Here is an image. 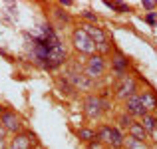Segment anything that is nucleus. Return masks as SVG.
I'll list each match as a JSON object with an SVG mask.
<instances>
[{
	"mask_svg": "<svg viewBox=\"0 0 157 149\" xmlns=\"http://www.w3.org/2000/svg\"><path fill=\"white\" fill-rule=\"evenodd\" d=\"M123 147H127V149H149L147 147V143H143V141H135V139H125V143H123Z\"/></svg>",
	"mask_w": 157,
	"mask_h": 149,
	"instance_id": "6ab92c4d",
	"label": "nucleus"
},
{
	"mask_svg": "<svg viewBox=\"0 0 157 149\" xmlns=\"http://www.w3.org/2000/svg\"><path fill=\"white\" fill-rule=\"evenodd\" d=\"M127 133H129L131 139H135V141H143V143H145L147 137H149V135L145 133V129L141 127V123H139V121H133V123H131V125L127 127Z\"/></svg>",
	"mask_w": 157,
	"mask_h": 149,
	"instance_id": "9b49d317",
	"label": "nucleus"
},
{
	"mask_svg": "<svg viewBox=\"0 0 157 149\" xmlns=\"http://www.w3.org/2000/svg\"><path fill=\"white\" fill-rule=\"evenodd\" d=\"M82 16H84V18H88V20H90L92 24H96V22H98V16L94 14L92 10H84V14H82Z\"/></svg>",
	"mask_w": 157,
	"mask_h": 149,
	"instance_id": "5701e85b",
	"label": "nucleus"
},
{
	"mask_svg": "<svg viewBox=\"0 0 157 149\" xmlns=\"http://www.w3.org/2000/svg\"><path fill=\"white\" fill-rule=\"evenodd\" d=\"M141 6L143 8H145V10H155V8H157V2H153V0H143V2H141Z\"/></svg>",
	"mask_w": 157,
	"mask_h": 149,
	"instance_id": "4be33fe9",
	"label": "nucleus"
},
{
	"mask_svg": "<svg viewBox=\"0 0 157 149\" xmlns=\"http://www.w3.org/2000/svg\"><path fill=\"white\" fill-rule=\"evenodd\" d=\"M72 44L80 54H86V56H94V54H96V44L92 42V38L84 32L82 26H78L76 30L72 32Z\"/></svg>",
	"mask_w": 157,
	"mask_h": 149,
	"instance_id": "f03ea898",
	"label": "nucleus"
},
{
	"mask_svg": "<svg viewBox=\"0 0 157 149\" xmlns=\"http://www.w3.org/2000/svg\"><path fill=\"white\" fill-rule=\"evenodd\" d=\"M123 143H125V137H123V133L117 129V127H111V135H109V143H107V145H111L113 149H121Z\"/></svg>",
	"mask_w": 157,
	"mask_h": 149,
	"instance_id": "2eb2a0df",
	"label": "nucleus"
},
{
	"mask_svg": "<svg viewBox=\"0 0 157 149\" xmlns=\"http://www.w3.org/2000/svg\"><path fill=\"white\" fill-rule=\"evenodd\" d=\"M135 94H139V86H137V80H135L133 76H123L121 80L117 82V86H115V97L121 99V101H125L127 97L135 96Z\"/></svg>",
	"mask_w": 157,
	"mask_h": 149,
	"instance_id": "20e7f679",
	"label": "nucleus"
},
{
	"mask_svg": "<svg viewBox=\"0 0 157 149\" xmlns=\"http://www.w3.org/2000/svg\"><path fill=\"white\" fill-rule=\"evenodd\" d=\"M123 107H125V113L131 115V117H145L149 111L145 109V105L141 103V99H139V94H135V96L127 97L125 101H123Z\"/></svg>",
	"mask_w": 157,
	"mask_h": 149,
	"instance_id": "6e6552de",
	"label": "nucleus"
},
{
	"mask_svg": "<svg viewBox=\"0 0 157 149\" xmlns=\"http://www.w3.org/2000/svg\"><path fill=\"white\" fill-rule=\"evenodd\" d=\"M66 80L72 84V88L80 90V92H90V90L94 88V82L90 80V78L84 76V72H78V70H68L66 72Z\"/></svg>",
	"mask_w": 157,
	"mask_h": 149,
	"instance_id": "0eeeda50",
	"label": "nucleus"
},
{
	"mask_svg": "<svg viewBox=\"0 0 157 149\" xmlns=\"http://www.w3.org/2000/svg\"><path fill=\"white\" fill-rule=\"evenodd\" d=\"M105 6H109L111 10H117V12H129V6L121 2H105Z\"/></svg>",
	"mask_w": 157,
	"mask_h": 149,
	"instance_id": "412c9836",
	"label": "nucleus"
},
{
	"mask_svg": "<svg viewBox=\"0 0 157 149\" xmlns=\"http://www.w3.org/2000/svg\"><path fill=\"white\" fill-rule=\"evenodd\" d=\"M139 123H141V127L145 129L147 135L153 133V131H157V117H155L153 113H147L145 117H141V119H139Z\"/></svg>",
	"mask_w": 157,
	"mask_h": 149,
	"instance_id": "4468645a",
	"label": "nucleus"
},
{
	"mask_svg": "<svg viewBox=\"0 0 157 149\" xmlns=\"http://www.w3.org/2000/svg\"><path fill=\"white\" fill-rule=\"evenodd\" d=\"M96 135H98V141H101L104 145H107V143H109V135H111V125H101L100 129L96 131Z\"/></svg>",
	"mask_w": 157,
	"mask_h": 149,
	"instance_id": "a211bd4d",
	"label": "nucleus"
},
{
	"mask_svg": "<svg viewBox=\"0 0 157 149\" xmlns=\"http://www.w3.org/2000/svg\"><path fill=\"white\" fill-rule=\"evenodd\" d=\"M145 20H147L149 24H157V16H155V12H149V14L145 16Z\"/></svg>",
	"mask_w": 157,
	"mask_h": 149,
	"instance_id": "393cba45",
	"label": "nucleus"
},
{
	"mask_svg": "<svg viewBox=\"0 0 157 149\" xmlns=\"http://www.w3.org/2000/svg\"><path fill=\"white\" fill-rule=\"evenodd\" d=\"M88 149H107L101 141H92V143H88Z\"/></svg>",
	"mask_w": 157,
	"mask_h": 149,
	"instance_id": "b1692460",
	"label": "nucleus"
},
{
	"mask_svg": "<svg viewBox=\"0 0 157 149\" xmlns=\"http://www.w3.org/2000/svg\"><path fill=\"white\" fill-rule=\"evenodd\" d=\"M76 135H78V139H82V141H86V143L98 141L96 131H94V129H90V127H80V129L76 131Z\"/></svg>",
	"mask_w": 157,
	"mask_h": 149,
	"instance_id": "f3484780",
	"label": "nucleus"
},
{
	"mask_svg": "<svg viewBox=\"0 0 157 149\" xmlns=\"http://www.w3.org/2000/svg\"><path fill=\"white\" fill-rule=\"evenodd\" d=\"M2 111H4V107H2V105H0V113H2Z\"/></svg>",
	"mask_w": 157,
	"mask_h": 149,
	"instance_id": "cd10ccee",
	"label": "nucleus"
},
{
	"mask_svg": "<svg viewBox=\"0 0 157 149\" xmlns=\"http://www.w3.org/2000/svg\"><path fill=\"white\" fill-rule=\"evenodd\" d=\"M127 68H129V60H127L123 54L115 52L113 58H111V70H113V74L121 80L123 76H127Z\"/></svg>",
	"mask_w": 157,
	"mask_h": 149,
	"instance_id": "9d476101",
	"label": "nucleus"
},
{
	"mask_svg": "<svg viewBox=\"0 0 157 149\" xmlns=\"http://www.w3.org/2000/svg\"><path fill=\"white\" fill-rule=\"evenodd\" d=\"M117 123H119V127H123V129H127V127L133 123V117L131 115H127V113H121L117 117Z\"/></svg>",
	"mask_w": 157,
	"mask_h": 149,
	"instance_id": "aec40b11",
	"label": "nucleus"
},
{
	"mask_svg": "<svg viewBox=\"0 0 157 149\" xmlns=\"http://www.w3.org/2000/svg\"><path fill=\"white\" fill-rule=\"evenodd\" d=\"M56 86H58V90H60L64 96H68V97H76V90L72 88V84H70L66 78H58V80H56Z\"/></svg>",
	"mask_w": 157,
	"mask_h": 149,
	"instance_id": "dca6fc26",
	"label": "nucleus"
},
{
	"mask_svg": "<svg viewBox=\"0 0 157 149\" xmlns=\"http://www.w3.org/2000/svg\"><path fill=\"white\" fill-rule=\"evenodd\" d=\"M139 99H141V103L145 105L147 111H155L157 109V97L153 92H141L139 94Z\"/></svg>",
	"mask_w": 157,
	"mask_h": 149,
	"instance_id": "ddd939ff",
	"label": "nucleus"
},
{
	"mask_svg": "<svg viewBox=\"0 0 157 149\" xmlns=\"http://www.w3.org/2000/svg\"><path fill=\"white\" fill-rule=\"evenodd\" d=\"M84 32L92 38V42L96 44V48L98 46H104V44H107V36H105V32L101 30L100 26H96V24H84Z\"/></svg>",
	"mask_w": 157,
	"mask_h": 149,
	"instance_id": "1a4fd4ad",
	"label": "nucleus"
},
{
	"mask_svg": "<svg viewBox=\"0 0 157 149\" xmlns=\"http://www.w3.org/2000/svg\"><path fill=\"white\" fill-rule=\"evenodd\" d=\"M105 68H107L105 58H104V56H100V54H94V56H90V58H88V62H86L84 76H86V78H90L92 82H94V80H100V78L105 74Z\"/></svg>",
	"mask_w": 157,
	"mask_h": 149,
	"instance_id": "7ed1b4c3",
	"label": "nucleus"
},
{
	"mask_svg": "<svg viewBox=\"0 0 157 149\" xmlns=\"http://www.w3.org/2000/svg\"><path fill=\"white\" fill-rule=\"evenodd\" d=\"M84 113L88 119H100L101 113H104V103H101L100 96H94V94H88L84 97Z\"/></svg>",
	"mask_w": 157,
	"mask_h": 149,
	"instance_id": "423d86ee",
	"label": "nucleus"
},
{
	"mask_svg": "<svg viewBox=\"0 0 157 149\" xmlns=\"http://www.w3.org/2000/svg\"><path fill=\"white\" fill-rule=\"evenodd\" d=\"M0 125L6 129V133H14L18 135L22 131L24 123H22V117H20L16 111H10V109H4L0 113Z\"/></svg>",
	"mask_w": 157,
	"mask_h": 149,
	"instance_id": "39448f33",
	"label": "nucleus"
},
{
	"mask_svg": "<svg viewBox=\"0 0 157 149\" xmlns=\"http://www.w3.org/2000/svg\"><path fill=\"white\" fill-rule=\"evenodd\" d=\"M0 139H6V129L0 125Z\"/></svg>",
	"mask_w": 157,
	"mask_h": 149,
	"instance_id": "a878e982",
	"label": "nucleus"
},
{
	"mask_svg": "<svg viewBox=\"0 0 157 149\" xmlns=\"http://www.w3.org/2000/svg\"><path fill=\"white\" fill-rule=\"evenodd\" d=\"M8 149H30V135L26 133L14 135V139L8 143Z\"/></svg>",
	"mask_w": 157,
	"mask_h": 149,
	"instance_id": "f8f14e48",
	"label": "nucleus"
},
{
	"mask_svg": "<svg viewBox=\"0 0 157 149\" xmlns=\"http://www.w3.org/2000/svg\"><path fill=\"white\" fill-rule=\"evenodd\" d=\"M32 58L42 70H56L66 62V46L50 24H42L32 36Z\"/></svg>",
	"mask_w": 157,
	"mask_h": 149,
	"instance_id": "f257e3e1",
	"label": "nucleus"
},
{
	"mask_svg": "<svg viewBox=\"0 0 157 149\" xmlns=\"http://www.w3.org/2000/svg\"><path fill=\"white\" fill-rule=\"evenodd\" d=\"M0 149H8V143L4 139H0Z\"/></svg>",
	"mask_w": 157,
	"mask_h": 149,
	"instance_id": "bb28decb",
	"label": "nucleus"
}]
</instances>
